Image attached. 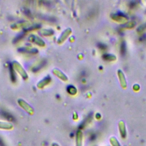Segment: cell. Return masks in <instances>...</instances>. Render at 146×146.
Masks as SVG:
<instances>
[{"label": "cell", "mask_w": 146, "mask_h": 146, "mask_svg": "<svg viewBox=\"0 0 146 146\" xmlns=\"http://www.w3.org/2000/svg\"><path fill=\"white\" fill-rule=\"evenodd\" d=\"M11 64L15 71H17L23 79L26 80L28 79V75L26 71L19 63L17 61H14Z\"/></svg>", "instance_id": "obj_1"}, {"label": "cell", "mask_w": 146, "mask_h": 146, "mask_svg": "<svg viewBox=\"0 0 146 146\" xmlns=\"http://www.w3.org/2000/svg\"><path fill=\"white\" fill-rule=\"evenodd\" d=\"M18 103L19 106L29 115H33L34 113V108L25 100L22 99H19L18 100Z\"/></svg>", "instance_id": "obj_2"}, {"label": "cell", "mask_w": 146, "mask_h": 146, "mask_svg": "<svg viewBox=\"0 0 146 146\" xmlns=\"http://www.w3.org/2000/svg\"><path fill=\"white\" fill-rule=\"evenodd\" d=\"M28 40L30 42H31L33 43H35L40 47H43L46 44L44 40L42 38L36 35H34V34L30 35L28 38Z\"/></svg>", "instance_id": "obj_3"}, {"label": "cell", "mask_w": 146, "mask_h": 146, "mask_svg": "<svg viewBox=\"0 0 146 146\" xmlns=\"http://www.w3.org/2000/svg\"><path fill=\"white\" fill-rule=\"evenodd\" d=\"M72 33V30L70 28H67L65 29L63 33L60 34V36L57 40V43L58 44H62L71 35Z\"/></svg>", "instance_id": "obj_4"}, {"label": "cell", "mask_w": 146, "mask_h": 146, "mask_svg": "<svg viewBox=\"0 0 146 146\" xmlns=\"http://www.w3.org/2000/svg\"><path fill=\"white\" fill-rule=\"evenodd\" d=\"M111 18L114 21L122 23H126L128 21V18L123 13L113 14L111 15Z\"/></svg>", "instance_id": "obj_5"}, {"label": "cell", "mask_w": 146, "mask_h": 146, "mask_svg": "<svg viewBox=\"0 0 146 146\" xmlns=\"http://www.w3.org/2000/svg\"><path fill=\"white\" fill-rule=\"evenodd\" d=\"M83 134L80 129L76 131L75 133V146H83Z\"/></svg>", "instance_id": "obj_6"}, {"label": "cell", "mask_w": 146, "mask_h": 146, "mask_svg": "<svg viewBox=\"0 0 146 146\" xmlns=\"http://www.w3.org/2000/svg\"><path fill=\"white\" fill-rule=\"evenodd\" d=\"M119 127V131L120 134V136L122 139H125L127 137V129L125 123L121 120L119 122L118 124Z\"/></svg>", "instance_id": "obj_7"}, {"label": "cell", "mask_w": 146, "mask_h": 146, "mask_svg": "<svg viewBox=\"0 0 146 146\" xmlns=\"http://www.w3.org/2000/svg\"><path fill=\"white\" fill-rule=\"evenodd\" d=\"M117 76L119 77V79L120 81V83L121 86L123 88H126L127 86V83L126 80V78L125 77L124 74H123V71L120 70H117Z\"/></svg>", "instance_id": "obj_8"}, {"label": "cell", "mask_w": 146, "mask_h": 146, "mask_svg": "<svg viewBox=\"0 0 146 146\" xmlns=\"http://www.w3.org/2000/svg\"><path fill=\"white\" fill-rule=\"evenodd\" d=\"M52 72L56 76H57L59 79L64 82H66L68 80L67 76L58 68H54L52 70Z\"/></svg>", "instance_id": "obj_9"}, {"label": "cell", "mask_w": 146, "mask_h": 146, "mask_svg": "<svg viewBox=\"0 0 146 146\" xmlns=\"http://www.w3.org/2000/svg\"><path fill=\"white\" fill-rule=\"evenodd\" d=\"M51 81V77L49 75H47L37 83V85H36L37 87L39 88H42L44 86L48 84Z\"/></svg>", "instance_id": "obj_10"}, {"label": "cell", "mask_w": 146, "mask_h": 146, "mask_svg": "<svg viewBox=\"0 0 146 146\" xmlns=\"http://www.w3.org/2000/svg\"><path fill=\"white\" fill-rule=\"evenodd\" d=\"M13 128V125L7 121H0V129L1 130H11Z\"/></svg>", "instance_id": "obj_11"}, {"label": "cell", "mask_w": 146, "mask_h": 146, "mask_svg": "<svg viewBox=\"0 0 146 146\" xmlns=\"http://www.w3.org/2000/svg\"><path fill=\"white\" fill-rule=\"evenodd\" d=\"M18 51L21 52H25L29 54H36L38 52V50L35 48L30 47H21L18 49Z\"/></svg>", "instance_id": "obj_12"}, {"label": "cell", "mask_w": 146, "mask_h": 146, "mask_svg": "<svg viewBox=\"0 0 146 146\" xmlns=\"http://www.w3.org/2000/svg\"><path fill=\"white\" fill-rule=\"evenodd\" d=\"M28 22L26 21H22V22H17L16 23H14L13 25H12L11 26V27L12 29H19L20 27H26L28 25Z\"/></svg>", "instance_id": "obj_13"}, {"label": "cell", "mask_w": 146, "mask_h": 146, "mask_svg": "<svg viewBox=\"0 0 146 146\" xmlns=\"http://www.w3.org/2000/svg\"><path fill=\"white\" fill-rule=\"evenodd\" d=\"M9 71H10V79L14 83L16 81V74H15V71L14 69L12 64H10L9 66Z\"/></svg>", "instance_id": "obj_14"}, {"label": "cell", "mask_w": 146, "mask_h": 146, "mask_svg": "<svg viewBox=\"0 0 146 146\" xmlns=\"http://www.w3.org/2000/svg\"><path fill=\"white\" fill-rule=\"evenodd\" d=\"M102 58L104 60H107V61H113L115 60L116 59V57L115 55L113 54H104L103 55Z\"/></svg>", "instance_id": "obj_15"}, {"label": "cell", "mask_w": 146, "mask_h": 146, "mask_svg": "<svg viewBox=\"0 0 146 146\" xmlns=\"http://www.w3.org/2000/svg\"><path fill=\"white\" fill-rule=\"evenodd\" d=\"M67 91L69 94L71 95H75L77 93V89L75 86L70 85L67 87Z\"/></svg>", "instance_id": "obj_16"}, {"label": "cell", "mask_w": 146, "mask_h": 146, "mask_svg": "<svg viewBox=\"0 0 146 146\" xmlns=\"http://www.w3.org/2000/svg\"><path fill=\"white\" fill-rule=\"evenodd\" d=\"M126 50H127V46H126L125 42L124 40H123L120 44V51L122 56L125 55L127 51Z\"/></svg>", "instance_id": "obj_17"}, {"label": "cell", "mask_w": 146, "mask_h": 146, "mask_svg": "<svg viewBox=\"0 0 146 146\" xmlns=\"http://www.w3.org/2000/svg\"><path fill=\"white\" fill-rule=\"evenodd\" d=\"M110 142L112 146H121L118 140L114 136H112L110 137Z\"/></svg>", "instance_id": "obj_18"}, {"label": "cell", "mask_w": 146, "mask_h": 146, "mask_svg": "<svg viewBox=\"0 0 146 146\" xmlns=\"http://www.w3.org/2000/svg\"><path fill=\"white\" fill-rule=\"evenodd\" d=\"M41 34L44 36H51L54 34V30L51 29H44L41 31Z\"/></svg>", "instance_id": "obj_19"}, {"label": "cell", "mask_w": 146, "mask_h": 146, "mask_svg": "<svg viewBox=\"0 0 146 146\" xmlns=\"http://www.w3.org/2000/svg\"><path fill=\"white\" fill-rule=\"evenodd\" d=\"M25 33H26L25 32L23 31L22 33H21V34H18L17 36H15V38H14V43H15V42H18L20 39H21L24 36V35H25Z\"/></svg>", "instance_id": "obj_20"}, {"label": "cell", "mask_w": 146, "mask_h": 146, "mask_svg": "<svg viewBox=\"0 0 146 146\" xmlns=\"http://www.w3.org/2000/svg\"><path fill=\"white\" fill-rule=\"evenodd\" d=\"M45 64H46V62H44V61H43V62H42L39 64V66H37L36 67L34 68L33 71L34 72L37 71H38L39 70H40L41 68H42L43 67H44V66Z\"/></svg>", "instance_id": "obj_21"}, {"label": "cell", "mask_w": 146, "mask_h": 146, "mask_svg": "<svg viewBox=\"0 0 146 146\" xmlns=\"http://www.w3.org/2000/svg\"><path fill=\"white\" fill-rule=\"evenodd\" d=\"M135 26V23L133 22H127L125 23V25H123L124 27L125 28H133Z\"/></svg>", "instance_id": "obj_22"}, {"label": "cell", "mask_w": 146, "mask_h": 146, "mask_svg": "<svg viewBox=\"0 0 146 146\" xmlns=\"http://www.w3.org/2000/svg\"><path fill=\"white\" fill-rule=\"evenodd\" d=\"M146 29V23H145V24H144V25H141L140 26H139V27H138V29H137V31L138 32H141V31H143V30H144L145 29Z\"/></svg>", "instance_id": "obj_23"}, {"label": "cell", "mask_w": 146, "mask_h": 146, "mask_svg": "<svg viewBox=\"0 0 146 146\" xmlns=\"http://www.w3.org/2000/svg\"><path fill=\"white\" fill-rule=\"evenodd\" d=\"M98 47L100 49H101V50H105V49H106V48H107L106 45L104 44H103V43H98Z\"/></svg>", "instance_id": "obj_24"}, {"label": "cell", "mask_w": 146, "mask_h": 146, "mask_svg": "<svg viewBox=\"0 0 146 146\" xmlns=\"http://www.w3.org/2000/svg\"><path fill=\"white\" fill-rule=\"evenodd\" d=\"M133 90H134L137 91V90H139L140 89V86H139V85L136 84H135V85L133 86Z\"/></svg>", "instance_id": "obj_25"}, {"label": "cell", "mask_w": 146, "mask_h": 146, "mask_svg": "<svg viewBox=\"0 0 146 146\" xmlns=\"http://www.w3.org/2000/svg\"><path fill=\"white\" fill-rule=\"evenodd\" d=\"M51 146H60L59 144L57 143H52L51 145Z\"/></svg>", "instance_id": "obj_26"}]
</instances>
